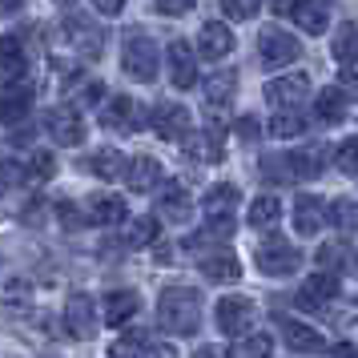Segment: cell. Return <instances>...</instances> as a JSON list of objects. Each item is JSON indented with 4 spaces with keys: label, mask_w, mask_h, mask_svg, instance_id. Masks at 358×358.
<instances>
[{
    "label": "cell",
    "mask_w": 358,
    "mask_h": 358,
    "mask_svg": "<svg viewBox=\"0 0 358 358\" xmlns=\"http://www.w3.org/2000/svg\"><path fill=\"white\" fill-rule=\"evenodd\" d=\"M157 326L169 334H194L201 326V294L189 286H169L157 294Z\"/></svg>",
    "instance_id": "6da1fadb"
},
{
    "label": "cell",
    "mask_w": 358,
    "mask_h": 358,
    "mask_svg": "<svg viewBox=\"0 0 358 358\" xmlns=\"http://www.w3.org/2000/svg\"><path fill=\"white\" fill-rule=\"evenodd\" d=\"M157 65H162V52H157V41L145 33H133L125 41V49H121V69L129 73L133 81H157Z\"/></svg>",
    "instance_id": "7a4b0ae2"
},
{
    "label": "cell",
    "mask_w": 358,
    "mask_h": 358,
    "mask_svg": "<svg viewBox=\"0 0 358 358\" xmlns=\"http://www.w3.org/2000/svg\"><path fill=\"white\" fill-rule=\"evenodd\" d=\"M254 266L270 278H290L302 266V250L290 242H282V238H270V242H262L254 250Z\"/></svg>",
    "instance_id": "3957f363"
},
{
    "label": "cell",
    "mask_w": 358,
    "mask_h": 358,
    "mask_svg": "<svg viewBox=\"0 0 358 358\" xmlns=\"http://www.w3.org/2000/svg\"><path fill=\"white\" fill-rule=\"evenodd\" d=\"M258 57L266 69H282V65H294L302 57V45L294 33H282V29H266L258 36Z\"/></svg>",
    "instance_id": "277c9868"
},
{
    "label": "cell",
    "mask_w": 358,
    "mask_h": 358,
    "mask_svg": "<svg viewBox=\"0 0 358 358\" xmlns=\"http://www.w3.org/2000/svg\"><path fill=\"white\" fill-rule=\"evenodd\" d=\"M213 318H217V330H222V334L242 338L245 330L254 326L258 310H254V302H250V298H242V294H229V298H222V302H217Z\"/></svg>",
    "instance_id": "5b68a950"
},
{
    "label": "cell",
    "mask_w": 358,
    "mask_h": 358,
    "mask_svg": "<svg viewBox=\"0 0 358 358\" xmlns=\"http://www.w3.org/2000/svg\"><path fill=\"white\" fill-rule=\"evenodd\" d=\"M45 129H49V137L57 145H65V149L85 141V121L77 113V105H52L49 113H45Z\"/></svg>",
    "instance_id": "8992f818"
},
{
    "label": "cell",
    "mask_w": 358,
    "mask_h": 358,
    "mask_svg": "<svg viewBox=\"0 0 358 358\" xmlns=\"http://www.w3.org/2000/svg\"><path fill=\"white\" fill-rule=\"evenodd\" d=\"M338 290H342L338 274H334V270H318L314 278H306V282H302V290H298V298H294V302H298L302 310H322V306H330V302L338 298Z\"/></svg>",
    "instance_id": "52a82bcc"
},
{
    "label": "cell",
    "mask_w": 358,
    "mask_h": 358,
    "mask_svg": "<svg viewBox=\"0 0 358 358\" xmlns=\"http://www.w3.org/2000/svg\"><path fill=\"white\" fill-rule=\"evenodd\" d=\"M149 121H153V133H157V137H165V141H185V137H189V129H194L189 109H181V105H173V101L157 105Z\"/></svg>",
    "instance_id": "ba28073f"
},
{
    "label": "cell",
    "mask_w": 358,
    "mask_h": 358,
    "mask_svg": "<svg viewBox=\"0 0 358 358\" xmlns=\"http://www.w3.org/2000/svg\"><path fill=\"white\" fill-rule=\"evenodd\" d=\"M65 330L73 338H93V334H97V310H93V298H89V294H69Z\"/></svg>",
    "instance_id": "9c48e42d"
},
{
    "label": "cell",
    "mask_w": 358,
    "mask_h": 358,
    "mask_svg": "<svg viewBox=\"0 0 358 358\" xmlns=\"http://www.w3.org/2000/svg\"><path fill=\"white\" fill-rule=\"evenodd\" d=\"M165 61H169V81H173V89H194L197 85V52L189 49V41H173L165 49Z\"/></svg>",
    "instance_id": "30bf717a"
},
{
    "label": "cell",
    "mask_w": 358,
    "mask_h": 358,
    "mask_svg": "<svg viewBox=\"0 0 358 358\" xmlns=\"http://www.w3.org/2000/svg\"><path fill=\"white\" fill-rule=\"evenodd\" d=\"M222 145H226V129L210 125V129H189V137L181 141V149L194 157V162H222Z\"/></svg>",
    "instance_id": "8fae6325"
},
{
    "label": "cell",
    "mask_w": 358,
    "mask_h": 358,
    "mask_svg": "<svg viewBox=\"0 0 358 358\" xmlns=\"http://www.w3.org/2000/svg\"><path fill=\"white\" fill-rule=\"evenodd\" d=\"M306 93H310L306 73H286V77H274V81L266 85V101L278 105V109H294Z\"/></svg>",
    "instance_id": "7c38bea8"
},
{
    "label": "cell",
    "mask_w": 358,
    "mask_h": 358,
    "mask_svg": "<svg viewBox=\"0 0 358 358\" xmlns=\"http://www.w3.org/2000/svg\"><path fill=\"white\" fill-rule=\"evenodd\" d=\"M29 109H33V81H17L0 93V121L4 125H20Z\"/></svg>",
    "instance_id": "4fadbf2b"
},
{
    "label": "cell",
    "mask_w": 358,
    "mask_h": 358,
    "mask_svg": "<svg viewBox=\"0 0 358 358\" xmlns=\"http://www.w3.org/2000/svg\"><path fill=\"white\" fill-rule=\"evenodd\" d=\"M69 41H73V49L81 52L85 61H97L101 52H105V33H101L97 24H89L85 17H69Z\"/></svg>",
    "instance_id": "5bb4252c"
},
{
    "label": "cell",
    "mask_w": 358,
    "mask_h": 358,
    "mask_svg": "<svg viewBox=\"0 0 358 358\" xmlns=\"http://www.w3.org/2000/svg\"><path fill=\"white\" fill-rule=\"evenodd\" d=\"M326 222H330V206H322L318 197L302 194L298 201H294V229H298L302 238H314Z\"/></svg>",
    "instance_id": "9a60e30c"
},
{
    "label": "cell",
    "mask_w": 358,
    "mask_h": 358,
    "mask_svg": "<svg viewBox=\"0 0 358 358\" xmlns=\"http://www.w3.org/2000/svg\"><path fill=\"white\" fill-rule=\"evenodd\" d=\"M197 49H201V57H210V61L229 57V52H234V33H229V24H222V20L201 24V33H197Z\"/></svg>",
    "instance_id": "2e32d148"
},
{
    "label": "cell",
    "mask_w": 358,
    "mask_h": 358,
    "mask_svg": "<svg viewBox=\"0 0 358 358\" xmlns=\"http://www.w3.org/2000/svg\"><path fill=\"white\" fill-rule=\"evenodd\" d=\"M101 125H105V129H117V133L141 129V109H137V101L133 97H113L109 109L101 113Z\"/></svg>",
    "instance_id": "e0dca14e"
},
{
    "label": "cell",
    "mask_w": 358,
    "mask_h": 358,
    "mask_svg": "<svg viewBox=\"0 0 358 358\" xmlns=\"http://www.w3.org/2000/svg\"><path fill=\"white\" fill-rule=\"evenodd\" d=\"M157 181H162V162L157 157H133L125 165V185H129L133 194H149V189H157Z\"/></svg>",
    "instance_id": "ac0fdd59"
},
{
    "label": "cell",
    "mask_w": 358,
    "mask_h": 358,
    "mask_svg": "<svg viewBox=\"0 0 358 358\" xmlns=\"http://www.w3.org/2000/svg\"><path fill=\"white\" fill-rule=\"evenodd\" d=\"M346 113H350V97H346V89H338V85H330V89H322L314 97V117L322 125H338V121H346Z\"/></svg>",
    "instance_id": "d6986e66"
},
{
    "label": "cell",
    "mask_w": 358,
    "mask_h": 358,
    "mask_svg": "<svg viewBox=\"0 0 358 358\" xmlns=\"http://www.w3.org/2000/svg\"><path fill=\"white\" fill-rule=\"evenodd\" d=\"M282 338H286V346L298 350V355H318V350H326L322 334L306 322H294V318H282Z\"/></svg>",
    "instance_id": "ffe728a7"
},
{
    "label": "cell",
    "mask_w": 358,
    "mask_h": 358,
    "mask_svg": "<svg viewBox=\"0 0 358 358\" xmlns=\"http://www.w3.org/2000/svg\"><path fill=\"white\" fill-rule=\"evenodd\" d=\"M201 274L210 278V282H238L242 278V262L229 250H213V254L201 258Z\"/></svg>",
    "instance_id": "44dd1931"
},
{
    "label": "cell",
    "mask_w": 358,
    "mask_h": 358,
    "mask_svg": "<svg viewBox=\"0 0 358 358\" xmlns=\"http://www.w3.org/2000/svg\"><path fill=\"white\" fill-rule=\"evenodd\" d=\"M157 213L165 222H185L189 217V194L181 189L178 181H165L162 194H157Z\"/></svg>",
    "instance_id": "7402d4cb"
},
{
    "label": "cell",
    "mask_w": 358,
    "mask_h": 358,
    "mask_svg": "<svg viewBox=\"0 0 358 358\" xmlns=\"http://www.w3.org/2000/svg\"><path fill=\"white\" fill-rule=\"evenodd\" d=\"M290 17L302 33H314V36L326 33V24H330V13H326V4H318V0H294Z\"/></svg>",
    "instance_id": "603a6c76"
},
{
    "label": "cell",
    "mask_w": 358,
    "mask_h": 358,
    "mask_svg": "<svg viewBox=\"0 0 358 358\" xmlns=\"http://www.w3.org/2000/svg\"><path fill=\"white\" fill-rule=\"evenodd\" d=\"M141 310V294L137 290H113L105 298V322L109 326H125Z\"/></svg>",
    "instance_id": "cb8c5ba5"
},
{
    "label": "cell",
    "mask_w": 358,
    "mask_h": 358,
    "mask_svg": "<svg viewBox=\"0 0 358 358\" xmlns=\"http://www.w3.org/2000/svg\"><path fill=\"white\" fill-rule=\"evenodd\" d=\"M238 93V73L234 69H217L210 81H206V105L210 109H226L229 101Z\"/></svg>",
    "instance_id": "d4e9b609"
},
{
    "label": "cell",
    "mask_w": 358,
    "mask_h": 358,
    "mask_svg": "<svg viewBox=\"0 0 358 358\" xmlns=\"http://www.w3.org/2000/svg\"><path fill=\"white\" fill-rule=\"evenodd\" d=\"M89 222L93 226H117V222H125V197L97 194L89 201Z\"/></svg>",
    "instance_id": "484cf974"
},
{
    "label": "cell",
    "mask_w": 358,
    "mask_h": 358,
    "mask_svg": "<svg viewBox=\"0 0 358 358\" xmlns=\"http://www.w3.org/2000/svg\"><path fill=\"white\" fill-rule=\"evenodd\" d=\"M125 157L117 153V149H93V157H85V169H93L101 181H117V178H125Z\"/></svg>",
    "instance_id": "4316f807"
},
{
    "label": "cell",
    "mask_w": 358,
    "mask_h": 358,
    "mask_svg": "<svg viewBox=\"0 0 358 358\" xmlns=\"http://www.w3.org/2000/svg\"><path fill=\"white\" fill-rule=\"evenodd\" d=\"M24 45H20V36L17 33H4L0 36V73L4 77H20L24 73Z\"/></svg>",
    "instance_id": "83f0119b"
},
{
    "label": "cell",
    "mask_w": 358,
    "mask_h": 358,
    "mask_svg": "<svg viewBox=\"0 0 358 358\" xmlns=\"http://www.w3.org/2000/svg\"><path fill=\"white\" fill-rule=\"evenodd\" d=\"M290 157V169H294V178H318L322 173V162H326V149L322 145H310V149H298V153H286Z\"/></svg>",
    "instance_id": "f1b7e54d"
},
{
    "label": "cell",
    "mask_w": 358,
    "mask_h": 358,
    "mask_svg": "<svg viewBox=\"0 0 358 358\" xmlns=\"http://www.w3.org/2000/svg\"><path fill=\"white\" fill-rule=\"evenodd\" d=\"M278 217H282V201H278L274 194L254 197V206H250V226L254 229H274Z\"/></svg>",
    "instance_id": "f546056e"
},
{
    "label": "cell",
    "mask_w": 358,
    "mask_h": 358,
    "mask_svg": "<svg viewBox=\"0 0 358 358\" xmlns=\"http://www.w3.org/2000/svg\"><path fill=\"white\" fill-rule=\"evenodd\" d=\"M238 201H242V194H238V185H234V181H222V185H213L210 194H206V201H201V210L210 213H229L234 210V206H238Z\"/></svg>",
    "instance_id": "4dcf8cb0"
},
{
    "label": "cell",
    "mask_w": 358,
    "mask_h": 358,
    "mask_svg": "<svg viewBox=\"0 0 358 358\" xmlns=\"http://www.w3.org/2000/svg\"><path fill=\"white\" fill-rule=\"evenodd\" d=\"M302 133H306V121L294 109H278L274 121H270V137H278V141H290V137H302Z\"/></svg>",
    "instance_id": "1f68e13d"
},
{
    "label": "cell",
    "mask_w": 358,
    "mask_h": 358,
    "mask_svg": "<svg viewBox=\"0 0 358 358\" xmlns=\"http://www.w3.org/2000/svg\"><path fill=\"white\" fill-rule=\"evenodd\" d=\"M334 57H338L342 65H358V24L346 20L334 33Z\"/></svg>",
    "instance_id": "d6a6232c"
},
{
    "label": "cell",
    "mask_w": 358,
    "mask_h": 358,
    "mask_svg": "<svg viewBox=\"0 0 358 358\" xmlns=\"http://www.w3.org/2000/svg\"><path fill=\"white\" fill-rule=\"evenodd\" d=\"M121 242L129 245V250H141V245L157 242V217H133L129 229H125V238Z\"/></svg>",
    "instance_id": "836d02e7"
},
{
    "label": "cell",
    "mask_w": 358,
    "mask_h": 358,
    "mask_svg": "<svg viewBox=\"0 0 358 358\" xmlns=\"http://www.w3.org/2000/svg\"><path fill=\"white\" fill-rule=\"evenodd\" d=\"M274 355V338L270 334H242L234 346V358H270Z\"/></svg>",
    "instance_id": "e575fe53"
},
{
    "label": "cell",
    "mask_w": 358,
    "mask_h": 358,
    "mask_svg": "<svg viewBox=\"0 0 358 358\" xmlns=\"http://www.w3.org/2000/svg\"><path fill=\"white\" fill-rule=\"evenodd\" d=\"M145 355V330H129L125 338H117L109 346V358H141Z\"/></svg>",
    "instance_id": "d590c367"
},
{
    "label": "cell",
    "mask_w": 358,
    "mask_h": 358,
    "mask_svg": "<svg viewBox=\"0 0 358 358\" xmlns=\"http://www.w3.org/2000/svg\"><path fill=\"white\" fill-rule=\"evenodd\" d=\"M330 226H338V229H358V201H350V197H338V201H330Z\"/></svg>",
    "instance_id": "8d00e7d4"
},
{
    "label": "cell",
    "mask_w": 358,
    "mask_h": 358,
    "mask_svg": "<svg viewBox=\"0 0 358 358\" xmlns=\"http://www.w3.org/2000/svg\"><path fill=\"white\" fill-rule=\"evenodd\" d=\"M24 165H29V178H33V181H49L52 173H57V157H52L49 149H36Z\"/></svg>",
    "instance_id": "74e56055"
},
{
    "label": "cell",
    "mask_w": 358,
    "mask_h": 358,
    "mask_svg": "<svg viewBox=\"0 0 358 358\" xmlns=\"http://www.w3.org/2000/svg\"><path fill=\"white\" fill-rule=\"evenodd\" d=\"M346 258H350V250H346L342 242L318 245V266H322V270H338V266H346Z\"/></svg>",
    "instance_id": "f35d334b"
},
{
    "label": "cell",
    "mask_w": 358,
    "mask_h": 358,
    "mask_svg": "<svg viewBox=\"0 0 358 358\" xmlns=\"http://www.w3.org/2000/svg\"><path fill=\"white\" fill-rule=\"evenodd\" d=\"M0 185H4V189L29 185V165L24 162H0Z\"/></svg>",
    "instance_id": "ab89813d"
},
{
    "label": "cell",
    "mask_w": 358,
    "mask_h": 358,
    "mask_svg": "<svg viewBox=\"0 0 358 358\" xmlns=\"http://www.w3.org/2000/svg\"><path fill=\"white\" fill-rule=\"evenodd\" d=\"M334 165H338V173H358V137H350V141H342L338 153H334Z\"/></svg>",
    "instance_id": "60d3db41"
},
{
    "label": "cell",
    "mask_w": 358,
    "mask_h": 358,
    "mask_svg": "<svg viewBox=\"0 0 358 358\" xmlns=\"http://www.w3.org/2000/svg\"><path fill=\"white\" fill-rule=\"evenodd\" d=\"M57 222L65 229H81V226H89V213L77 210V201H57Z\"/></svg>",
    "instance_id": "b9f144b4"
},
{
    "label": "cell",
    "mask_w": 358,
    "mask_h": 358,
    "mask_svg": "<svg viewBox=\"0 0 358 358\" xmlns=\"http://www.w3.org/2000/svg\"><path fill=\"white\" fill-rule=\"evenodd\" d=\"M262 178L266 181H294L290 157H266V162H262Z\"/></svg>",
    "instance_id": "7bdbcfd3"
},
{
    "label": "cell",
    "mask_w": 358,
    "mask_h": 358,
    "mask_svg": "<svg viewBox=\"0 0 358 358\" xmlns=\"http://www.w3.org/2000/svg\"><path fill=\"white\" fill-rule=\"evenodd\" d=\"M258 8H262V0H222V13L229 20H254Z\"/></svg>",
    "instance_id": "ee69618b"
},
{
    "label": "cell",
    "mask_w": 358,
    "mask_h": 358,
    "mask_svg": "<svg viewBox=\"0 0 358 358\" xmlns=\"http://www.w3.org/2000/svg\"><path fill=\"white\" fill-rule=\"evenodd\" d=\"M194 4H197V0H153V8H157L162 17H185Z\"/></svg>",
    "instance_id": "f6af8a7d"
},
{
    "label": "cell",
    "mask_w": 358,
    "mask_h": 358,
    "mask_svg": "<svg viewBox=\"0 0 358 358\" xmlns=\"http://www.w3.org/2000/svg\"><path fill=\"white\" fill-rule=\"evenodd\" d=\"M234 129H238V137H242V141H258V137H262L258 117H238V121H234Z\"/></svg>",
    "instance_id": "bcb514c9"
},
{
    "label": "cell",
    "mask_w": 358,
    "mask_h": 358,
    "mask_svg": "<svg viewBox=\"0 0 358 358\" xmlns=\"http://www.w3.org/2000/svg\"><path fill=\"white\" fill-rule=\"evenodd\" d=\"M101 97H105L101 81H81V105H101Z\"/></svg>",
    "instance_id": "7dc6e473"
},
{
    "label": "cell",
    "mask_w": 358,
    "mask_h": 358,
    "mask_svg": "<svg viewBox=\"0 0 358 358\" xmlns=\"http://www.w3.org/2000/svg\"><path fill=\"white\" fill-rule=\"evenodd\" d=\"M97 13H105V17H121V8H125V0H89Z\"/></svg>",
    "instance_id": "c3c4849f"
},
{
    "label": "cell",
    "mask_w": 358,
    "mask_h": 358,
    "mask_svg": "<svg viewBox=\"0 0 358 358\" xmlns=\"http://www.w3.org/2000/svg\"><path fill=\"white\" fill-rule=\"evenodd\" d=\"M342 89H346L350 97H358V65H346V69H342Z\"/></svg>",
    "instance_id": "681fc988"
},
{
    "label": "cell",
    "mask_w": 358,
    "mask_h": 358,
    "mask_svg": "<svg viewBox=\"0 0 358 358\" xmlns=\"http://www.w3.org/2000/svg\"><path fill=\"white\" fill-rule=\"evenodd\" d=\"M141 358H178V346H169V342H157V346H149Z\"/></svg>",
    "instance_id": "f907efd6"
},
{
    "label": "cell",
    "mask_w": 358,
    "mask_h": 358,
    "mask_svg": "<svg viewBox=\"0 0 358 358\" xmlns=\"http://www.w3.org/2000/svg\"><path fill=\"white\" fill-rule=\"evenodd\" d=\"M330 358H358V350L350 342H342V346H330Z\"/></svg>",
    "instance_id": "816d5d0a"
},
{
    "label": "cell",
    "mask_w": 358,
    "mask_h": 358,
    "mask_svg": "<svg viewBox=\"0 0 358 358\" xmlns=\"http://www.w3.org/2000/svg\"><path fill=\"white\" fill-rule=\"evenodd\" d=\"M270 8H274L278 17H286V13L294 8V0H270Z\"/></svg>",
    "instance_id": "f5cc1de1"
},
{
    "label": "cell",
    "mask_w": 358,
    "mask_h": 358,
    "mask_svg": "<svg viewBox=\"0 0 358 358\" xmlns=\"http://www.w3.org/2000/svg\"><path fill=\"white\" fill-rule=\"evenodd\" d=\"M194 358H226V355H222V350H217V346H201V350H197Z\"/></svg>",
    "instance_id": "db71d44e"
},
{
    "label": "cell",
    "mask_w": 358,
    "mask_h": 358,
    "mask_svg": "<svg viewBox=\"0 0 358 358\" xmlns=\"http://www.w3.org/2000/svg\"><path fill=\"white\" fill-rule=\"evenodd\" d=\"M346 270H350V274H358V250L350 254V258H346Z\"/></svg>",
    "instance_id": "11a10c76"
},
{
    "label": "cell",
    "mask_w": 358,
    "mask_h": 358,
    "mask_svg": "<svg viewBox=\"0 0 358 358\" xmlns=\"http://www.w3.org/2000/svg\"><path fill=\"white\" fill-rule=\"evenodd\" d=\"M17 4H20V0H0V13H13Z\"/></svg>",
    "instance_id": "9f6ffc18"
},
{
    "label": "cell",
    "mask_w": 358,
    "mask_h": 358,
    "mask_svg": "<svg viewBox=\"0 0 358 358\" xmlns=\"http://www.w3.org/2000/svg\"><path fill=\"white\" fill-rule=\"evenodd\" d=\"M57 4H73V0H57Z\"/></svg>",
    "instance_id": "6f0895ef"
}]
</instances>
